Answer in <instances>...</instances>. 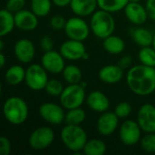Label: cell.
<instances>
[{
  "label": "cell",
  "mask_w": 155,
  "mask_h": 155,
  "mask_svg": "<svg viewBox=\"0 0 155 155\" xmlns=\"http://www.w3.org/2000/svg\"><path fill=\"white\" fill-rule=\"evenodd\" d=\"M129 89L136 95L146 96L155 91L154 67L138 64L129 68L126 74Z\"/></svg>",
  "instance_id": "6da1fadb"
},
{
  "label": "cell",
  "mask_w": 155,
  "mask_h": 155,
  "mask_svg": "<svg viewBox=\"0 0 155 155\" xmlns=\"http://www.w3.org/2000/svg\"><path fill=\"white\" fill-rule=\"evenodd\" d=\"M3 114L9 124L20 125L24 124L28 117V105L21 97L11 96L7 98L3 104Z\"/></svg>",
  "instance_id": "7a4b0ae2"
},
{
  "label": "cell",
  "mask_w": 155,
  "mask_h": 155,
  "mask_svg": "<svg viewBox=\"0 0 155 155\" xmlns=\"http://www.w3.org/2000/svg\"><path fill=\"white\" fill-rule=\"evenodd\" d=\"M63 144L71 152L78 153L83 151L88 141L86 132L80 125L66 124L60 133Z\"/></svg>",
  "instance_id": "3957f363"
},
{
  "label": "cell",
  "mask_w": 155,
  "mask_h": 155,
  "mask_svg": "<svg viewBox=\"0 0 155 155\" xmlns=\"http://www.w3.org/2000/svg\"><path fill=\"white\" fill-rule=\"evenodd\" d=\"M90 28L96 37L103 40L113 35L115 30V21L112 13L102 9L96 10L91 16Z\"/></svg>",
  "instance_id": "277c9868"
},
{
  "label": "cell",
  "mask_w": 155,
  "mask_h": 155,
  "mask_svg": "<svg viewBox=\"0 0 155 155\" xmlns=\"http://www.w3.org/2000/svg\"><path fill=\"white\" fill-rule=\"evenodd\" d=\"M61 105L66 109L81 107L85 100V87L80 84H73L65 86L59 96Z\"/></svg>",
  "instance_id": "5b68a950"
},
{
  "label": "cell",
  "mask_w": 155,
  "mask_h": 155,
  "mask_svg": "<svg viewBox=\"0 0 155 155\" xmlns=\"http://www.w3.org/2000/svg\"><path fill=\"white\" fill-rule=\"evenodd\" d=\"M47 73L42 64H32L25 69V83L33 91L44 90L49 80Z\"/></svg>",
  "instance_id": "8992f818"
},
{
  "label": "cell",
  "mask_w": 155,
  "mask_h": 155,
  "mask_svg": "<svg viewBox=\"0 0 155 155\" xmlns=\"http://www.w3.org/2000/svg\"><path fill=\"white\" fill-rule=\"evenodd\" d=\"M64 30L69 39L84 42L89 36L91 28L82 17L76 15L66 21Z\"/></svg>",
  "instance_id": "52a82bcc"
},
{
  "label": "cell",
  "mask_w": 155,
  "mask_h": 155,
  "mask_svg": "<svg viewBox=\"0 0 155 155\" xmlns=\"http://www.w3.org/2000/svg\"><path fill=\"white\" fill-rule=\"evenodd\" d=\"M54 141V130L47 126L38 127L34 130L28 139L30 147L35 151H43L48 148Z\"/></svg>",
  "instance_id": "ba28073f"
},
{
  "label": "cell",
  "mask_w": 155,
  "mask_h": 155,
  "mask_svg": "<svg viewBox=\"0 0 155 155\" xmlns=\"http://www.w3.org/2000/svg\"><path fill=\"white\" fill-rule=\"evenodd\" d=\"M142 131L137 122L126 120L121 124L119 129L120 140L126 146H134L141 141Z\"/></svg>",
  "instance_id": "9c48e42d"
},
{
  "label": "cell",
  "mask_w": 155,
  "mask_h": 155,
  "mask_svg": "<svg viewBox=\"0 0 155 155\" xmlns=\"http://www.w3.org/2000/svg\"><path fill=\"white\" fill-rule=\"evenodd\" d=\"M39 114L46 123L58 125L64 122L65 112L62 105L54 103H44L39 107Z\"/></svg>",
  "instance_id": "30bf717a"
},
{
  "label": "cell",
  "mask_w": 155,
  "mask_h": 155,
  "mask_svg": "<svg viewBox=\"0 0 155 155\" xmlns=\"http://www.w3.org/2000/svg\"><path fill=\"white\" fill-rule=\"evenodd\" d=\"M64 59L60 52L51 50L44 53L41 58V64L48 73L57 74L62 73L65 67Z\"/></svg>",
  "instance_id": "8fae6325"
},
{
  "label": "cell",
  "mask_w": 155,
  "mask_h": 155,
  "mask_svg": "<svg viewBox=\"0 0 155 155\" xmlns=\"http://www.w3.org/2000/svg\"><path fill=\"white\" fill-rule=\"evenodd\" d=\"M119 117L115 114L114 112H104L102 113L99 116L96 124L97 132L102 136H110L112 135L119 125Z\"/></svg>",
  "instance_id": "7c38bea8"
},
{
  "label": "cell",
  "mask_w": 155,
  "mask_h": 155,
  "mask_svg": "<svg viewBox=\"0 0 155 155\" xmlns=\"http://www.w3.org/2000/svg\"><path fill=\"white\" fill-rule=\"evenodd\" d=\"M137 123L143 132L155 133V106L151 104L142 105L137 114Z\"/></svg>",
  "instance_id": "4fadbf2b"
},
{
  "label": "cell",
  "mask_w": 155,
  "mask_h": 155,
  "mask_svg": "<svg viewBox=\"0 0 155 155\" xmlns=\"http://www.w3.org/2000/svg\"><path fill=\"white\" fill-rule=\"evenodd\" d=\"M59 52L65 59L75 61L83 59V56L86 53V49L82 41L69 39L61 45Z\"/></svg>",
  "instance_id": "5bb4252c"
},
{
  "label": "cell",
  "mask_w": 155,
  "mask_h": 155,
  "mask_svg": "<svg viewBox=\"0 0 155 155\" xmlns=\"http://www.w3.org/2000/svg\"><path fill=\"white\" fill-rule=\"evenodd\" d=\"M14 53L20 63L28 64L35 57V48L32 41L26 38H22L15 42L14 45Z\"/></svg>",
  "instance_id": "9a60e30c"
},
{
  "label": "cell",
  "mask_w": 155,
  "mask_h": 155,
  "mask_svg": "<svg viewBox=\"0 0 155 155\" xmlns=\"http://www.w3.org/2000/svg\"><path fill=\"white\" fill-rule=\"evenodd\" d=\"M38 18L32 10L22 9L15 14V27L25 32L33 31L38 26Z\"/></svg>",
  "instance_id": "2e32d148"
},
{
  "label": "cell",
  "mask_w": 155,
  "mask_h": 155,
  "mask_svg": "<svg viewBox=\"0 0 155 155\" xmlns=\"http://www.w3.org/2000/svg\"><path fill=\"white\" fill-rule=\"evenodd\" d=\"M124 14L127 19L136 25H143L149 18L146 8L139 3L129 2L124 7Z\"/></svg>",
  "instance_id": "e0dca14e"
},
{
  "label": "cell",
  "mask_w": 155,
  "mask_h": 155,
  "mask_svg": "<svg viewBox=\"0 0 155 155\" xmlns=\"http://www.w3.org/2000/svg\"><path fill=\"white\" fill-rule=\"evenodd\" d=\"M98 77L104 84H114L123 79L124 69L119 64H108L100 69Z\"/></svg>",
  "instance_id": "ac0fdd59"
},
{
  "label": "cell",
  "mask_w": 155,
  "mask_h": 155,
  "mask_svg": "<svg viewBox=\"0 0 155 155\" xmlns=\"http://www.w3.org/2000/svg\"><path fill=\"white\" fill-rule=\"evenodd\" d=\"M86 103L88 107L96 113H104L108 111L110 107L109 98L100 91H93L91 92L86 99Z\"/></svg>",
  "instance_id": "d6986e66"
},
{
  "label": "cell",
  "mask_w": 155,
  "mask_h": 155,
  "mask_svg": "<svg viewBox=\"0 0 155 155\" xmlns=\"http://www.w3.org/2000/svg\"><path fill=\"white\" fill-rule=\"evenodd\" d=\"M69 6L75 15L85 17L96 11L98 3L97 0H72Z\"/></svg>",
  "instance_id": "ffe728a7"
},
{
  "label": "cell",
  "mask_w": 155,
  "mask_h": 155,
  "mask_svg": "<svg viewBox=\"0 0 155 155\" xmlns=\"http://www.w3.org/2000/svg\"><path fill=\"white\" fill-rule=\"evenodd\" d=\"M131 35L134 43L139 46L145 47L153 45V35L150 30L143 27H136L132 29Z\"/></svg>",
  "instance_id": "44dd1931"
},
{
  "label": "cell",
  "mask_w": 155,
  "mask_h": 155,
  "mask_svg": "<svg viewBox=\"0 0 155 155\" xmlns=\"http://www.w3.org/2000/svg\"><path fill=\"white\" fill-rule=\"evenodd\" d=\"M104 49L111 54H120L125 49L124 41L117 35H111L103 41Z\"/></svg>",
  "instance_id": "7402d4cb"
},
{
  "label": "cell",
  "mask_w": 155,
  "mask_h": 155,
  "mask_svg": "<svg viewBox=\"0 0 155 155\" xmlns=\"http://www.w3.org/2000/svg\"><path fill=\"white\" fill-rule=\"evenodd\" d=\"M15 26V14L6 8L0 11V36L4 37L9 35Z\"/></svg>",
  "instance_id": "603a6c76"
},
{
  "label": "cell",
  "mask_w": 155,
  "mask_h": 155,
  "mask_svg": "<svg viewBox=\"0 0 155 155\" xmlns=\"http://www.w3.org/2000/svg\"><path fill=\"white\" fill-rule=\"evenodd\" d=\"M25 70L20 64H14L10 66L5 74V79L6 83L10 85H18L25 81Z\"/></svg>",
  "instance_id": "cb8c5ba5"
},
{
  "label": "cell",
  "mask_w": 155,
  "mask_h": 155,
  "mask_svg": "<svg viewBox=\"0 0 155 155\" xmlns=\"http://www.w3.org/2000/svg\"><path fill=\"white\" fill-rule=\"evenodd\" d=\"M106 150V144L102 140L91 139L86 142L82 152L85 155H104Z\"/></svg>",
  "instance_id": "d4e9b609"
},
{
  "label": "cell",
  "mask_w": 155,
  "mask_h": 155,
  "mask_svg": "<svg viewBox=\"0 0 155 155\" xmlns=\"http://www.w3.org/2000/svg\"><path fill=\"white\" fill-rule=\"evenodd\" d=\"M62 74H63V77H64V81L68 84H80L82 82V78H83L82 71L75 64L65 65Z\"/></svg>",
  "instance_id": "484cf974"
},
{
  "label": "cell",
  "mask_w": 155,
  "mask_h": 155,
  "mask_svg": "<svg viewBox=\"0 0 155 155\" xmlns=\"http://www.w3.org/2000/svg\"><path fill=\"white\" fill-rule=\"evenodd\" d=\"M86 118V114L84 109L81 107L74 108L67 110L65 113L64 122L66 124H73V125H81Z\"/></svg>",
  "instance_id": "4316f807"
},
{
  "label": "cell",
  "mask_w": 155,
  "mask_h": 155,
  "mask_svg": "<svg viewBox=\"0 0 155 155\" xmlns=\"http://www.w3.org/2000/svg\"><path fill=\"white\" fill-rule=\"evenodd\" d=\"M97 3L100 9L113 14L124 9L129 0H97Z\"/></svg>",
  "instance_id": "83f0119b"
},
{
  "label": "cell",
  "mask_w": 155,
  "mask_h": 155,
  "mask_svg": "<svg viewBox=\"0 0 155 155\" xmlns=\"http://www.w3.org/2000/svg\"><path fill=\"white\" fill-rule=\"evenodd\" d=\"M52 0H31V10L38 16H46L52 8Z\"/></svg>",
  "instance_id": "f1b7e54d"
},
{
  "label": "cell",
  "mask_w": 155,
  "mask_h": 155,
  "mask_svg": "<svg viewBox=\"0 0 155 155\" xmlns=\"http://www.w3.org/2000/svg\"><path fill=\"white\" fill-rule=\"evenodd\" d=\"M138 58L142 64L155 67V49L152 45L142 47L139 51Z\"/></svg>",
  "instance_id": "f546056e"
},
{
  "label": "cell",
  "mask_w": 155,
  "mask_h": 155,
  "mask_svg": "<svg viewBox=\"0 0 155 155\" xmlns=\"http://www.w3.org/2000/svg\"><path fill=\"white\" fill-rule=\"evenodd\" d=\"M64 85L63 84L57 80V79H50L48 80L46 85H45V92L51 95V96H54V97H59L64 90Z\"/></svg>",
  "instance_id": "4dcf8cb0"
},
{
  "label": "cell",
  "mask_w": 155,
  "mask_h": 155,
  "mask_svg": "<svg viewBox=\"0 0 155 155\" xmlns=\"http://www.w3.org/2000/svg\"><path fill=\"white\" fill-rule=\"evenodd\" d=\"M141 147L147 153H155V133H148L140 141Z\"/></svg>",
  "instance_id": "1f68e13d"
},
{
  "label": "cell",
  "mask_w": 155,
  "mask_h": 155,
  "mask_svg": "<svg viewBox=\"0 0 155 155\" xmlns=\"http://www.w3.org/2000/svg\"><path fill=\"white\" fill-rule=\"evenodd\" d=\"M114 113L120 119L127 118L132 113V106L128 102H121L116 105Z\"/></svg>",
  "instance_id": "d6a6232c"
},
{
  "label": "cell",
  "mask_w": 155,
  "mask_h": 155,
  "mask_svg": "<svg viewBox=\"0 0 155 155\" xmlns=\"http://www.w3.org/2000/svg\"><path fill=\"white\" fill-rule=\"evenodd\" d=\"M25 5V0H7L5 4V8L13 14H15L24 9Z\"/></svg>",
  "instance_id": "836d02e7"
},
{
  "label": "cell",
  "mask_w": 155,
  "mask_h": 155,
  "mask_svg": "<svg viewBox=\"0 0 155 155\" xmlns=\"http://www.w3.org/2000/svg\"><path fill=\"white\" fill-rule=\"evenodd\" d=\"M66 21L64 19V17L61 15H54L51 20H50V25L51 27L54 29V30H62V29H64V26H65V24H66Z\"/></svg>",
  "instance_id": "e575fe53"
},
{
  "label": "cell",
  "mask_w": 155,
  "mask_h": 155,
  "mask_svg": "<svg viewBox=\"0 0 155 155\" xmlns=\"http://www.w3.org/2000/svg\"><path fill=\"white\" fill-rule=\"evenodd\" d=\"M11 143L10 140L5 136L0 137V154L9 155L11 153Z\"/></svg>",
  "instance_id": "d590c367"
},
{
  "label": "cell",
  "mask_w": 155,
  "mask_h": 155,
  "mask_svg": "<svg viewBox=\"0 0 155 155\" xmlns=\"http://www.w3.org/2000/svg\"><path fill=\"white\" fill-rule=\"evenodd\" d=\"M54 45V40L48 35H44L40 40V46L42 51H44V53L53 50Z\"/></svg>",
  "instance_id": "8d00e7d4"
},
{
  "label": "cell",
  "mask_w": 155,
  "mask_h": 155,
  "mask_svg": "<svg viewBox=\"0 0 155 155\" xmlns=\"http://www.w3.org/2000/svg\"><path fill=\"white\" fill-rule=\"evenodd\" d=\"M145 8L149 18L155 21V0H147Z\"/></svg>",
  "instance_id": "74e56055"
},
{
  "label": "cell",
  "mask_w": 155,
  "mask_h": 155,
  "mask_svg": "<svg viewBox=\"0 0 155 155\" xmlns=\"http://www.w3.org/2000/svg\"><path fill=\"white\" fill-rule=\"evenodd\" d=\"M132 64H133V59H132V57L129 56V55H124V56H123V57L120 59L119 63H118V64H119L124 70V69L131 68V67H132Z\"/></svg>",
  "instance_id": "f35d334b"
},
{
  "label": "cell",
  "mask_w": 155,
  "mask_h": 155,
  "mask_svg": "<svg viewBox=\"0 0 155 155\" xmlns=\"http://www.w3.org/2000/svg\"><path fill=\"white\" fill-rule=\"evenodd\" d=\"M72 0H52L53 4L58 7H65L70 5Z\"/></svg>",
  "instance_id": "ab89813d"
},
{
  "label": "cell",
  "mask_w": 155,
  "mask_h": 155,
  "mask_svg": "<svg viewBox=\"0 0 155 155\" xmlns=\"http://www.w3.org/2000/svg\"><path fill=\"white\" fill-rule=\"evenodd\" d=\"M5 63H6V60H5V56L3 52L0 53V67L1 68H4L5 65Z\"/></svg>",
  "instance_id": "60d3db41"
},
{
  "label": "cell",
  "mask_w": 155,
  "mask_h": 155,
  "mask_svg": "<svg viewBox=\"0 0 155 155\" xmlns=\"http://www.w3.org/2000/svg\"><path fill=\"white\" fill-rule=\"evenodd\" d=\"M3 49H4V41L3 39H1L0 40V51L3 52Z\"/></svg>",
  "instance_id": "b9f144b4"
},
{
  "label": "cell",
  "mask_w": 155,
  "mask_h": 155,
  "mask_svg": "<svg viewBox=\"0 0 155 155\" xmlns=\"http://www.w3.org/2000/svg\"><path fill=\"white\" fill-rule=\"evenodd\" d=\"M88 58H89V54H88L87 52H86V53L84 54V55L83 56V60H87Z\"/></svg>",
  "instance_id": "7bdbcfd3"
},
{
  "label": "cell",
  "mask_w": 155,
  "mask_h": 155,
  "mask_svg": "<svg viewBox=\"0 0 155 155\" xmlns=\"http://www.w3.org/2000/svg\"><path fill=\"white\" fill-rule=\"evenodd\" d=\"M153 47L155 49V33L153 34Z\"/></svg>",
  "instance_id": "ee69618b"
},
{
  "label": "cell",
  "mask_w": 155,
  "mask_h": 155,
  "mask_svg": "<svg viewBox=\"0 0 155 155\" xmlns=\"http://www.w3.org/2000/svg\"><path fill=\"white\" fill-rule=\"evenodd\" d=\"M141 0H129V2H134V3H139Z\"/></svg>",
  "instance_id": "f6af8a7d"
},
{
  "label": "cell",
  "mask_w": 155,
  "mask_h": 155,
  "mask_svg": "<svg viewBox=\"0 0 155 155\" xmlns=\"http://www.w3.org/2000/svg\"><path fill=\"white\" fill-rule=\"evenodd\" d=\"M154 69H155V67H154Z\"/></svg>",
  "instance_id": "bcb514c9"
}]
</instances>
